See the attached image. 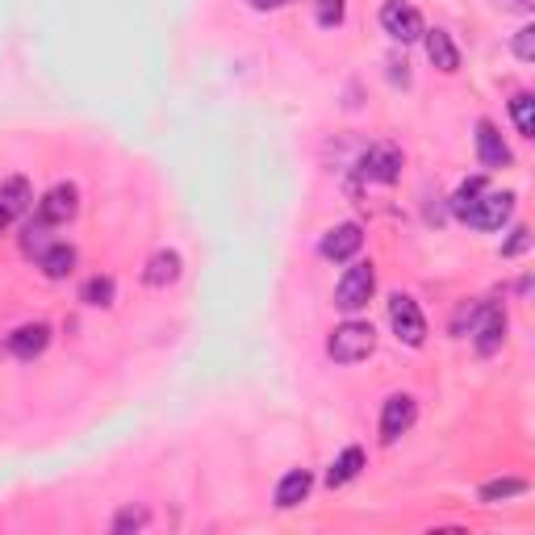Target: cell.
<instances>
[{
    "instance_id": "cell-1",
    "label": "cell",
    "mask_w": 535,
    "mask_h": 535,
    "mask_svg": "<svg viewBox=\"0 0 535 535\" xmlns=\"http://www.w3.org/2000/svg\"><path fill=\"white\" fill-rule=\"evenodd\" d=\"M377 352V331H372V322H343V327L331 331L327 339V356L335 364H360Z\"/></svg>"
},
{
    "instance_id": "cell-2",
    "label": "cell",
    "mask_w": 535,
    "mask_h": 535,
    "mask_svg": "<svg viewBox=\"0 0 535 535\" xmlns=\"http://www.w3.org/2000/svg\"><path fill=\"white\" fill-rule=\"evenodd\" d=\"M372 293H377V268L372 264H352L343 276H339V289H335V306L343 314H360Z\"/></svg>"
},
{
    "instance_id": "cell-3",
    "label": "cell",
    "mask_w": 535,
    "mask_h": 535,
    "mask_svg": "<svg viewBox=\"0 0 535 535\" xmlns=\"http://www.w3.org/2000/svg\"><path fill=\"white\" fill-rule=\"evenodd\" d=\"M389 327L406 347H423V339H427V318H423V310H418V301L406 297V293L389 297Z\"/></svg>"
},
{
    "instance_id": "cell-4",
    "label": "cell",
    "mask_w": 535,
    "mask_h": 535,
    "mask_svg": "<svg viewBox=\"0 0 535 535\" xmlns=\"http://www.w3.org/2000/svg\"><path fill=\"white\" fill-rule=\"evenodd\" d=\"M381 30L393 38V42H402V46H410V42H418L423 38V13H418L410 0H385L381 5Z\"/></svg>"
},
{
    "instance_id": "cell-5",
    "label": "cell",
    "mask_w": 535,
    "mask_h": 535,
    "mask_svg": "<svg viewBox=\"0 0 535 535\" xmlns=\"http://www.w3.org/2000/svg\"><path fill=\"white\" fill-rule=\"evenodd\" d=\"M469 335L481 356H494L506 339V310L502 306H473L469 314Z\"/></svg>"
},
{
    "instance_id": "cell-6",
    "label": "cell",
    "mask_w": 535,
    "mask_h": 535,
    "mask_svg": "<svg viewBox=\"0 0 535 535\" xmlns=\"http://www.w3.org/2000/svg\"><path fill=\"white\" fill-rule=\"evenodd\" d=\"M510 214H515V193H494V189H485L460 222H469L473 230H502V222H506Z\"/></svg>"
},
{
    "instance_id": "cell-7",
    "label": "cell",
    "mask_w": 535,
    "mask_h": 535,
    "mask_svg": "<svg viewBox=\"0 0 535 535\" xmlns=\"http://www.w3.org/2000/svg\"><path fill=\"white\" fill-rule=\"evenodd\" d=\"M414 418H418V402L410 393H393L381 410V444H398V439L414 427Z\"/></svg>"
},
{
    "instance_id": "cell-8",
    "label": "cell",
    "mask_w": 535,
    "mask_h": 535,
    "mask_svg": "<svg viewBox=\"0 0 535 535\" xmlns=\"http://www.w3.org/2000/svg\"><path fill=\"white\" fill-rule=\"evenodd\" d=\"M360 176L364 180H377V184H393V180L402 176V151L389 147V143L368 147L364 159H360Z\"/></svg>"
},
{
    "instance_id": "cell-9",
    "label": "cell",
    "mask_w": 535,
    "mask_h": 535,
    "mask_svg": "<svg viewBox=\"0 0 535 535\" xmlns=\"http://www.w3.org/2000/svg\"><path fill=\"white\" fill-rule=\"evenodd\" d=\"M76 209H80L76 184H55V189L38 201V218H42L46 226H63V222L76 218Z\"/></svg>"
},
{
    "instance_id": "cell-10",
    "label": "cell",
    "mask_w": 535,
    "mask_h": 535,
    "mask_svg": "<svg viewBox=\"0 0 535 535\" xmlns=\"http://www.w3.org/2000/svg\"><path fill=\"white\" fill-rule=\"evenodd\" d=\"M360 247H364V230H360L356 222H343V226L327 230V235H322V243H318L322 260H331V264H343V260H352V255H356Z\"/></svg>"
},
{
    "instance_id": "cell-11",
    "label": "cell",
    "mask_w": 535,
    "mask_h": 535,
    "mask_svg": "<svg viewBox=\"0 0 535 535\" xmlns=\"http://www.w3.org/2000/svg\"><path fill=\"white\" fill-rule=\"evenodd\" d=\"M46 347H51V327H46V322H30V327H17L9 335V352L17 360H38Z\"/></svg>"
},
{
    "instance_id": "cell-12",
    "label": "cell",
    "mask_w": 535,
    "mask_h": 535,
    "mask_svg": "<svg viewBox=\"0 0 535 535\" xmlns=\"http://www.w3.org/2000/svg\"><path fill=\"white\" fill-rule=\"evenodd\" d=\"M477 155L485 168H510V159H515L494 122H477Z\"/></svg>"
},
{
    "instance_id": "cell-13",
    "label": "cell",
    "mask_w": 535,
    "mask_h": 535,
    "mask_svg": "<svg viewBox=\"0 0 535 535\" xmlns=\"http://www.w3.org/2000/svg\"><path fill=\"white\" fill-rule=\"evenodd\" d=\"M38 268H42L46 281H63V276L76 272V247L72 243H51L38 255Z\"/></svg>"
},
{
    "instance_id": "cell-14",
    "label": "cell",
    "mask_w": 535,
    "mask_h": 535,
    "mask_svg": "<svg viewBox=\"0 0 535 535\" xmlns=\"http://www.w3.org/2000/svg\"><path fill=\"white\" fill-rule=\"evenodd\" d=\"M423 42H427V59L439 67V72H456L460 67V51H456V42L448 30H423Z\"/></svg>"
},
{
    "instance_id": "cell-15",
    "label": "cell",
    "mask_w": 535,
    "mask_h": 535,
    "mask_svg": "<svg viewBox=\"0 0 535 535\" xmlns=\"http://www.w3.org/2000/svg\"><path fill=\"white\" fill-rule=\"evenodd\" d=\"M0 205H5L9 218H21V214H26V209L34 205L30 180H26V176H9L5 184H0Z\"/></svg>"
},
{
    "instance_id": "cell-16",
    "label": "cell",
    "mask_w": 535,
    "mask_h": 535,
    "mask_svg": "<svg viewBox=\"0 0 535 535\" xmlns=\"http://www.w3.org/2000/svg\"><path fill=\"white\" fill-rule=\"evenodd\" d=\"M310 485H314V477H310L306 469L285 473V477H281V485H276V506H281V510H293L297 502H306Z\"/></svg>"
},
{
    "instance_id": "cell-17",
    "label": "cell",
    "mask_w": 535,
    "mask_h": 535,
    "mask_svg": "<svg viewBox=\"0 0 535 535\" xmlns=\"http://www.w3.org/2000/svg\"><path fill=\"white\" fill-rule=\"evenodd\" d=\"M176 276H180V255H176V251H155L151 264H147V272H143V281H147L151 289H168Z\"/></svg>"
},
{
    "instance_id": "cell-18",
    "label": "cell",
    "mask_w": 535,
    "mask_h": 535,
    "mask_svg": "<svg viewBox=\"0 0 535 535\" xmlns=\"http://www.w3.org/2000/svg\"><path fill=\"white\" fill-rule=\"evenodd\" d=\"M360 469H364V452H360V448H343V452L335 456V464H331V473H327V485H331V490H339V485L356 481Z\"/></svg>"
},
{
    "instance_id": "cell-19",
    "label": "cell",
    "mask_w": 535,
    "mask_h": 535,
    "mask_svg": "<svg viewBox=\"0 0 535 535\" xmlns=\"http://www.w3.org/2000/svg\"><path fill=\"white\" fill-rule=\"evenodd\" d=\"M510 118H515L523 138H535V97L531 92H519V97L510 101Z\"/></svg>"
},
{
    "instance_id": "cell-20",
    "label": "cell",
    "mask_w": 535,
    "mask_h": 535,
    "mask_svg": "<svg viewBox=\"0 0 535 535\" xmlns=\"http://www.w3.org/2000/svg\"><path fill=\"white\" fill-rule=\"evenodd\" d=\"M485 189H490V184H485L481 176L464 180L460 189H456V197H452V214H456V218H464V214H469V209H473V201H477V197H481Z\"/></svg>"
},
{
    "instance_id": "cell-21",
    "label": "cell",
    "mask_w": 535,
    "mask_h": 535,
    "mask_svg": "<svg viewBox=\"0 0 535 535\" xmlns=\"http://www.w3.org/2000/svg\"><path fill=\"white\" fill-rule=\"evenodd\" d=\"M80 301H88V306H113V276H92L80 289Z\"/></svg>"
},
{
    "instance_id": "cell-22",
    "label": "cell",
    "mask_w": 535,
    "mask_h": 535,
    "mask_svg": "<svg viewBox=\"0 0 535 535\" xmlns=\"http://www.w3.org/2000/svg\"><path fill=\"white\" fill-rule=\"evenodd\" d=\"M51 226H46L42 218L38 222H26V230H21V247H26V255H42L46 247H51Z\"/></svg>"
},
{
    "instance_id": "cell-23",
    "label": "cell",
    "mask_w": 535,
    "mask_h": 535,
    "mask_svg": "<svg viewBox=\"0 0 535 535\" xmlns=\"http://www.w3.org/2000/svg\"><path fill=\"white\" fill-rule=\"evenodd\" d=\"M527 490V481L519 477H502V481H490V485H481V502H498V498H515Z\"/></svg>"
},
{
    "instance_id": "cell-24",
    "label": "cell",
    "mask_w": 535,
    "mask_h": 535,
    "mask_svg": "<svg viewBox=\"0 0 535 535\" xmlns=\"http://www.w3.org/2000/svg\"><path fill=\"white\" fill-rule=\"evenodd\" d=\"M138 527H147V510H143V506H126L122 515L113 519V531H118V535H122V531H138Z\"/></svg>"
},
{
    "instance_id": "cell-25",
    "label": "cell",
    "mask_w": 535,
    "mask_h": 535,
    "mask_svg": "<svg viewBox=\"0 0 535 535\" xmlns=\"http://www.w3.org/2000/svg\"><path fill=\"white\" fill-rule=\"evenodd\" d=\"M343 13H347V5H343V0H318V26L335 30L339 21H343Z\"/></svg>"
},
{
    "instance_id": "cell-26",
    "label": "cell",
    "mask_w": 535,
    "mask_h": 535,
    "mask_svg": "<svg viewBox=\"0 0 535 535\" xmlns=\"http://www.w3.org/2000/svg\"><path fill=\"white\" fill-rule=\"evenodd\" d=\"M515 55H519L523 63H535V26H523V30L515 34Z\"/></svg>"
},
{
    "instance_id": "cell-27",
    "label": "cell",
    "mask_w": 535,
    "mask_h": 535,
    "mask_svg": "<svg viewBox=\"0 0 535 535\" xmlns=\"http://www.w3.org/2000/svg\"><path fill=\"white\" fill-rule=\"evenodd\" d=\"M527 243H531V235L519 226V230H515V239H510V243L502 247V255H519V251H527Z\"/></svg>"
},
{
    "instance_id": "cell-28",
    "label": "cell",
    "mask_w": 535,
    "mask_h": 535,
    "mask_svg": "<svg viewBox=\"0 0 535 535\" xmlns=\"http://www.w3.org/2000/svg\"><path fill=\"white\" fill-rule=\"evenodd\" d=\"M502 9H510V13H531L535 9V0H498Z\"/></svg>"
},
{
    "instance_id": "cell-29",
    "label": "cell",
    "mask_w": 535,
    "mask_h": 535,
    "mask_svg": "<svg viewBox=\"0 0 535 535\" xmlns=\"http://www.w3.org/2000/svg\"><path fill=\"white\" fill-rule=\"evenodd\" d=\"M281 5H289V0H251V9H281Z\"/></svg>"
},
{
    "instance_id": "cell-30",
    "label": "cell",
    "mask_w": 535,
    "mask_h": 535,
    "mask_svg": "<svg viewBox=\"0 0 535 535\" xmlns=\"http://www.w3.org/2000/svg\"><path fill=\"white\" fill-rule=\"evenodd\" d=\"M9 222H13V218H9V214H5V205H0V230H5V226H9Z\"/></svg>"
}]
</instances>
